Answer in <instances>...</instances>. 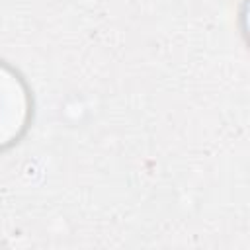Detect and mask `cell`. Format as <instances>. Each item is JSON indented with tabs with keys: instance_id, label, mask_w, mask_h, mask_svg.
<instances>
[{
	"instance_id": "1",
	"label": "cell",
	"mask_w": 250,
	"mask_h": 250,
	"mask_svg": "<svg viewBox=\"0 0 250 250\" xmlns=\"http://www.w3.org/2000/svg\"><path fill=\"white\" fill-rule=\"evenodd\" d=\"M31 115V100L23 80L0 62V150L16 143Z\"/></svg>"
}]
</instances>
